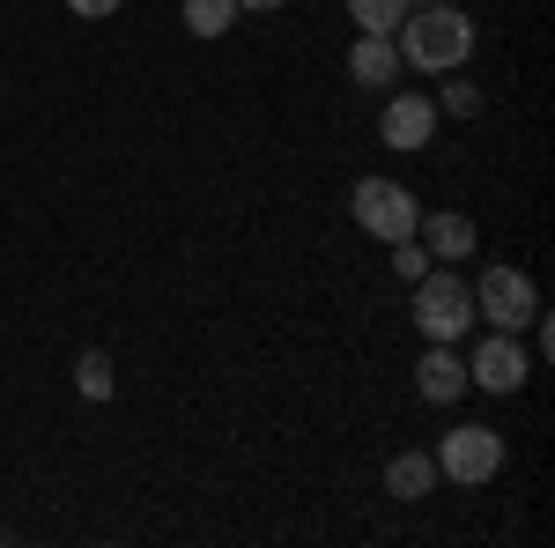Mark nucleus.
Returning a JSON list of instances; mask_svg holds the SVG:
<instances>
[{
    "instance_id": "obj_16",
    "label": "nucleus",
    "mask_w": 555,
    "mask_h": 548,
    "mask_svg": "<svg viewBox=\"0 0 555 548\" xmlns=\"http://www.w3.org/2000/svg\"><path fill=\"white\" fill-rule=\"evenodd\" d=\"M437 112H452V119H474V112H481V89L460 82V75H444V97H437Z\"/></svg>"
},
{
    "instance_id": "obj_7",
    "label": "nucleus",
    "mask_w": 555,
    "mask_h": 548,
    "mask_svg": "<svg viewBox=\"0 0 555 548\" xmlns=\"http://www.w3.org/2000/svg\"><path fill=\"white\" fill-rule=\"evenodd\" d=\"M437 97H423V89H385V112H378V141L392 149V156H423L429 141H437Z\"/></svg>"
},
{
    "instance_id": "obj_1",
    "label": "nucleus",
    "mask_w": 555,
    "mask_h": 548,
    "mask_svg": "<svg viewBox=\"0 0 555 548\" xmlns=\"http://www.w3.org/2000/svg\"><path fill=\"white\" fill-rule=\"evenodd\" d=\"M392 44H400V67H415V75H460L474 60V15L460 8V0H429V8H408L400 15V30H392Z\"/></svg>"
},
{
    "instance_id": "obj_14",
    "label": "nucleus",
    "mask_w": 555,
    "mask_h": 548,
    "mask_svg": "<svg viewBox=\"0 0 555 548\" xmlns=\"http://www.w3.org/2000/svg\"><path fill=\"white\" fill-rule=\"evenodd\" d=\"M400 15H408V0H348V23H356L363 38H392Z\"/></svg>"
},
{
    "instance_id": "obj_15",
    "label": "nucleus",
    "mask_w": 555,
    "mask_h": 548,
    "mask_svg": "<svg viewBox=\"0 0 555 548\" xmlns=\"http://www.w3.org/2000/svg\"><path fill=\"white\" fill-rule=\"evenodd\" d=\"M385 253H392V275H400V282H415V275L437 267V259L423 253V238H400V245H385Z\"/></svg>"
},
{
    "instance_id": "obj_11",
    "label": "nucleus",
    "mask_w": 555,
    "mask_h": 548,
    "mask_svg": "<svg viewBox=\"0 0 555 548\" xmlns=\"http://www.w3.org/2000/svg\"><path fill=\"white\" fill-rule=\"evenodd\" d=\"M385 497H392V505L437 497V460H429V453H392V460H385Z\"/></svg>"
},
{
    "instance_id": "obj_13",
    "label": "nucleus",
    "mask_w": 555,
    "mask_h": 548,
    "mask_svg": "<svg viewBox=\"0 0 555 548\" xmlns=\"http://www.w3.org/2000/svg\"><path fill=\"white\" fill-rule=\"evenodd\" d=\"M75 393H82V400H112V393H119V371H112L104 348H82V356H75Z\"/></svg>"
},
{
    "instance_id": "obj_6",
    "label": "nucleus",
    "mask_w": 555,
    "mask_h": 548,
    "mask_svg": "<svg viewBox=\"0 0 555 548\" xmlns=\"http://www.w3.org/2000/svg\"><path fill=\"white\" fill-rule=\"evenodd\" d=\"M467 385L474 393H496V400H512V393H526L533 385V348L518 334H489L474 341V356H467Z\"/></svg>"
},
{
    "instance_id": "obj_3",
    "label": "nucleus",
    "mask_w": 555,
    "mask_h": 548,
    "mask_svg": "<svg viewBox=\"0 0 555 548\" xmlns=\"http://www.w3.org/2000/svg\"><path fill=\"white\" fill-rule=\"evenodd\" d=\"M348 215H356V230L363 238H378V245H400V238H415V222H423V201H415V186H400V178H356L348 186Z\"/></svg>"
},
{
    "instance_id": "obj_10",
    "label": "nucleus",
    "mask_w": 555,
    "mask_h": 548,
    "mask_svg": "<svg viewBox=\"0 0 555 548\" xmlns=\"http://www.w3.org/2000/svg\"><path fill=\"white\" fill-rule=\"evenodd\" d=\"M400 75H408V67H400V44H392V38H363V30H356V44H348V82H356V89H392Z\"/></svg>"
},
{
    "instance_id": "obj_5",
    "label": "nucleus",
    "mask_w": 555,
    "mask_h": 548,
    "mask_svg": "<svg viewBox=\"0 0 555 548\" xmlns=\"http://www.w3.org/2000/svg\"><path fill=\"white\" fill-rule=\"evenodd\" d=\"M437 482H460V489H489L496 474H504V430H489V422H452L444 437H437Z\"/></svg>"
},
{
    "instance_id": "obj_17",
    "label": "nucleus",
    "mask_w": 555,
    "mask_h": 548,
    "mask_svg": "<svg viewBox=\"0 0 555 548\" xmlns=\"http://www.w3.org/2000/svg\"><path fill=\"white\" fill-rule=\"evenodd\" d=\"M127 0H67V15H82V23H104V15H119Z\"/></svg>"
},
{
    "instance_id": "obj_12",
    "label": "nucleus",
    "mask_w": 555,
    "mask_h": 548,
    "mask_svg": "<svg viewBox=\"0 0 555 548\" xmlns=\"http://www.w3.org/2000/svg\"><path fill=\"white\" fill-rule=\"evenodd\" d=\"M178 23H185L193 38H230V30H237V0H185Z\"/></svg>"
},
{
    "instance_id": "obj_9",
    "label": "nucleus",
    "mask_w": 555,
    "mask_h": 548,
    "mask_svg": "<svg viewBox=\"0 0 555 548\" xmlns=\"http://www.w3.org/2000/svg\"><path fill=\"white\" fill-rule=\"evenodd\" d=\"M415 238H423V253L437 259V267H460V259L481 253V230H474V215H460V208H423Z\"/></svg>"
},
{
    "instance_id": "obj_19",
    "label": "nucleus",
    "mask_w": 555,
    "mask_h": 548,
    "mask_svg": "<svg viewBox=\"0 0 555 548\" xmlns=\"http://www.w3.org/2000/svg\"><path fill=\"white\" fill-rule=\"evenodd\" d=\"M408 8H429V0H408Z\"/></svg>"
},
{
    "instance_id": "obj_18",
    "label": "nucleus",
    "mask_w": 555,
    "mask_h": 548,
    "mask_svg": "<svg viewBox=\"0 0 555 548\" xmlns=\"http://www.w3.org/2000/svg\"><path fill=\"white\" fill-rule=\"evenodd\" d=\"M274 8H289V0H237V15H274Z\"/></svg>"
},
{
    "instance_id": "obj_4",
    "label": "nucleus",
    "mask_w": 555,
    "mask_h": 548,
    "mask_svg": "<svg viewBox=\"0 0 555 548\" xmlns=\"http://www.w3.org/2000/svg\"><path fill=\"white\" fill-rule=\"evenodd\" d=\"M474 319L496 327V334H526V327L541 319V282H533L526 267H512V259L481 267V275H474Z\"/></svg>"
},
{
    "instance_id": "obj_8",
    "label": "nucleus",
    "mask_w": 555,
    "mask_h": 548,
    "mask_svg": "<svg viewBox=\"0 0 555 548\" xmlns=\"http://www.w3.org/2000/svg\"><path fill=\"white\" fill-rule=\"evenodd\" d=\"M415 393H423L429 408H460V400L474 393L460 341H429V348H423V364H415Z\"/></svg>"
},
{
    "instance_id": "obj_2",
    "label": "nucleus",
    "mask_w": 555,
    "mask_h": 548,
    "mask_svg": "<svg viewBox=\"0 0 555 548\" xmlns=\"http://www.w3.org/2000/svg\"><path fill=\"white\" fill-rule=\"evenodd\" d=\"M408 319L423 327V341H467L481 319H474V282L460 275V267H429V275H415L408 282Z\"/></svg>"
}]
</instances>
